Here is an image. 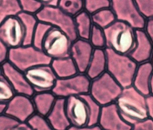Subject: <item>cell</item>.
I'll return each mask as SVG.
<instances>
[{
	"label": "cell",
	"instance_id": "8",
	"mask_svg": "<svg viewBox=\"0 0 153 130\" xmlns=\"http://www.w3.org/2000/svg\"><path fill=\"white\" fill-rule=\"evenodd\" d=\"M91 79L85 73L78 72L73 76L57 79L52 92L57 98H67L71 96H81L89 93Z\"/></svg>",
	"mask_w": 153,
	"mask_h": 130
},
{
	"label": "cell",
	"instance_id": "13",
	"mask_svg": "<svg viewBox=\"0 0 153 130\" xmlns=\"http://www.w3.org/2000/svg\"><path fill=\"white\" fill-rule=\"evenodd\" d=\"M35 113L32 97L17 94L7 103V111L4 114L14 118L19 122H27Z\"/></svg>",
	"mask_w": 153,
	"mask_h": 130
},
{
	"label": "cell",
	"instance_id": "25",
	"mask_svg": "<svg viewBox=\"0 0 153 130\" xmlns=\"http://www.w3.org/2000/svg\"><path fill=\"white\" fill-rule=\"evenodd\" d=\"M94 26L105 29L117 21V18L111 7L105 8L92 14Z\"/></svg>",
	"mask_w": 153,
	"mask_h": 130
},
{
	"label": "cell",
	"instance_id": "44",
	"mask_svg": "<svg viewBox=\"0 0 153 130\" xmlns=\"http://www.w3.org/2000/svg\"><path fill=\"white\" fill-rule=\"evenodd\" d=\"M8 102H0V114H4L7 111Z\"/></svg>",
	"mask_w": 153,
	"mask_h": 130
},
{
	"label": "cell",
	"instance_id": "40",
	"mask_svg": "<svg viewBox=\"0 0 153 130\" xmlns=\"http://www.w3.org/2000/svg\"><path fill=\"white\" fill-rule=\"evenodd\" d=\"M147 102H148V118L153 121V96L149 95L147 97Z\"/></svg>",
	"mask_w": 153,
	"mask_h": 130
},
{
	"label": "cell",
	"instance_id": "43",
	"mask_svg": "<svg viewBox=\"0 0 153 130\" xmlns=\"http://www.w3.org/2000/svg\"><path fill=\"white\" fill-rule=\"evenodd\" d=\"M13 130H33L27 122H20Z\"/></svg>",
	"mask_w": 153,
	"mask_h": 130
},
{
	"label": "cell",
	"instance_id": "22",
	"mask_svg": "<svg viewBox=\"0 0 153 130\" xmlns=\"http://www.w3.org/2000/svg\"><path fill=\"white\" fill-rule=\"evenodd\" d=\"M50 65L58 79L68 78L79 72L76 64L70 57L52 59Z\"/></svg>",
	"mask_w": 153,
	"mask_h": 130
},
{
	"label": "cell",
	"instance_id": "36",
	"mask_svg": "<svg viewBox=\"0 0 153 130\" xmlns=\"http://www.w3.org/2000/svg\"><path fill=\"white\" fill-rule=\"evenodd\" d=\"M19 123L18 120L7 114H0V130H13Z\"/></svg>",
	"mask_w": 153,
	"mask_h": 130
},
{
	"label": "cell",
	"instance_id": "21",
	"mask_svg": "<svg viewBox=\"0 0 153 130\" xmlns=\"http://www.w3.org/2000/svg\"><path fill=\"white\" fill-rule=\"evenodd\" d=\"M34 108L37 114L46 117L54 106L57 96L52 91L35 93L32 96Z\"/></svg>",
	"mask_w": 153,
	"mask_h": 130
},
{
	"label": "cell",
	"instance_id": "35",
	"mask_svg": "<svg viewBox=\"0 0 153 130\" xmlns=\"http://www.w3.org/2000/svg\"><path fill=\"white\" fill-rule=\"evenodd\" d=\"M139 10L146 19L153 18V0H134Z\"/></svg>",
	"mask_w": 153,
	"mask_h": 130
},
{
	"label": "cell",
	"instance_id": "45",
	"mask_svg": "<svg viewBox=\"0 0 153 130\" xmlns=\"http://www.w3.org/2000/svg\"><path fill=\"white\" fill-rule=\"evenodd\" d=\"M150 95L153 96V76L152 77V80H151L150 83Z\"/></svg>",
	"mask_w": 153,
	"mask_h": 130
},
{
	"label": "cell",
	"instance_id": "1",
	"mask_svg": "<svg viewBox=\"0 0 153 130\" xmlns=\"http://www.w3.org/2000/svg\"><path fill=\"white\" fill-rule=\"evenodd\" d=\"M115 103L122 118L131 126L148 118L147 96L133 86L124 88Z\"/></svg>",
	"mask_w": 153,
	"mask_h": 130
},
{
	"label": "cell",
	"instance_id": "30",
	"mask_svg": "<svg viewBox=\"0 0 153 130\" xmlns=\"http://www.w3.org/2000/svg\"><path fill=\"white\" fill-rule=\"evenodd\" d=\"M17 95L16 91L7 79L0 75V102H9Z\"/></svg>",
	"mask_w": 153,
	"mask_h": 130
},
{
	"label": "cell",
	"instance_id": "9",
	"mask_svg": "<svg viewBox=\"0 0 153 130\" xmlns=\"http://www.w3.org/2000/svg\"><path fill=\"white\" fill-rule=\"evenodd\" d=\"M110 7L117 20L128 24L136 29H144L147 19L139 10L134 0H111Z\"/></svg>",
	"mask_w": 153,
	"mask_h": 130
},
{
	"label": "cell",
	"instance_id": "14",
	"mask_svg": "<svg viewBox=\"0 0 153 130\" xmlns=\"http://www.w3.org/2000/svg\"><path fill=\"white\" fill-rule=\"evenodd\" d=\"M1 73L13 86L17 94L32 97L35 92L26 79L24 71L12 65L9 61L1 64Z\"/></svg>",
	"mask_w": 153,
	"mask_h": 130
},
{
	"label": "cell",
	"instance_id": "12",
	"mask_svg": "<svg viewBox=\"0 0 153 130\" xmlns=\"http://www.w3.org/2000/svg\"><path fill=\"white\" fill-rule=\"evenodd\" d=\"M65 111L74 127H85L89 124V112L87 102L82 96H71L65 98Z\"/></svg>",
	"mask_w": 153,
	"mask_h": 130
},
{
	"label": "cell",
	"instance_id": "18",
	"mask_svg": "<svg viewBox=\"0 0 153 130\" xmlns=\"http://www.w3.org/2000/svg\"><path fill=\"white\" fill-rule=\"evenodd\" d=\"M53 130H68L71 127L65 111V99L57 98L54 106L47 116Z\"/></svg>",
	"mask_w": 153,
	"mask_h": 130
},
{
	"label": "cell",
	"instance_id": "42",
	"mask_svg": "<svg viewBox=\"0 0 153 130\" xmlns=\"http://www.w3.org/2000/svg\"><path fill=\"white\" fill-rule=\"evenodd\" d=\"M43 7H56L59 0H38Z\"/></svg>",
	"mask_w": 153,
	"mask_h": 130
},
{
	"label": "cell",
	"instance_id": "38",
	"mask_svg": "<svg viewBox=\"0 0 153 130\" xmlns=\"http://www.w3.org/2000/svg\"><path fill=\"white\" fill-rule=\"evenodd\" d=\"M10 50V48L7 45H5L4 43L0 41V63L1 64L8 61Z\"/></svg>",
	"mask_w": 153,
	"mask_h": 130
},
{
	"label": "cell",
	"instance_id": "34",
	"mask_svg": "<svg viewBox=\"0 0 153 130\" xmlns=\"http://www.w3.org/2000/svg\"><path fill=\"white\" fill-rule=\"evenodd\" d=\"M22 10L25 13L37 14L43 6L38 0H19Z\"/></svg>",
	"mask_w": 153,
	"mask_h": 130
},
{
	"label": "cell",
	"instance_id": "2",
	"mask_svg": "<svg viewBox=\"0 0 153 130\" xmlns=\"http://www.w3.org/2000/svg\"><path fill=\"white\" fill-rule=\"evenodd\" d=\"M104 30L106 37V48L120 54L130 55L136 45V29L117 20Z\"/></svg>",
	"mask_w": 153,
	"mask_h": 130
},
{
	"label": "cell",
	"instance_id": "10",
	"mask_svg": "<svg viewBox=\"0 0 153 130\" xmlns=\"http://www.w3.org/2000/svg\"><path fill=\"white\" fill-rule=\"evenodd\" d=\"M25 75L35 93L52 91L58 79L50 64L33 67Z\"/></svg>",
	"mask_w": 153,
	"mask_h": 130
},
{
	"label": "cell",
	"instance_id": "23",
	"mask_svg": "<svg viewBox=\"0 0 153 130\" xmlns=\"http://www.w3.org/2000/svg\"><path fill=\"white\" fill-rule=\"evenodd\" d=\"M74 20L78 38L88 40L92 29L94 26L92 15L85 10H83L76 17H74Z\"/></svg>",
	"mask_w": 153,
	"mask_h": 130
},
{
	"label": "cell",
	"instance_id": "20",
	"mask_svg": "<svg viewBox=\"0 0 153 130\" xmlns=\"http://www.w3.org/2000/svg\"><path fill=\"white\" fill-rule=\"evenodd\" d=\"M107 53L105 49H95L85 74L92 79L97 78L107 71Z\"/></svg>",
	"mask_w": 153,
	"mask_h": 130
},
{
	"label": "cell",
	"instance_id": "37",
	"mask_svg": "<svg viewBox=\"0 0 153 130\" xmlns=\"http://www.w3.org/2000/svg\"><path fill=\"white\" fill-rule=\"evenodd\" d=\"M131 130H153V121L147 118L132 126Z\"/></svg>",
	"mask_w": 153,
	"mask_h": 130
},
{
	"label": "cell",
	"instance_id": "29",
	"mask_svg": "<svg viewBox=\"0 0 153 130\" xmlns=\"http://www.w3.org/2000/svg\"><path fill=\"white\" fill-rule=\"evenodd\" d=\"M88 40L95 49L106 48V37L105 30L98 26H93Z\"/></svg>",
	"mask_w": 153,
	"mask_h": 130
},
{
	"label": "cell",
	"instance_id": "26",
	"mask_svg": "<svg viewBox=\"0 0 153 130\" xmlns=\"http://www.w3.org/2000/svg\"><path fill=\"white\" fill-rule=\"evenodd\" d=\"M19 0H0V21L11 16H19L21 14Z\"/></svg>",
	"mask_w": 153,
	"mask_h": 130
},
{
	"label": "cell",
	"instance_id": "24",
	"mask_svg": "<svg viewBox=\"0 0 153 130\" xmlns=\"http://www.w3.org/2000/svg\"><path fill=\"white\" fill-rule=\"evenodd\" d=\"M19 17L23 23L25 32H26V37H25L23 45H32L33 33H34L36 27L39 22L38 17L36 14H29V13H25V12H22L19 15Z\"/></svg>",
	"mask_w": 153,
	"mask_h": 130
},
{
	"label": "cell",
	"instance_id": "15",
	"mask_svg": "<svg viewBox=\"0 0 153 130\" xmlns=\"http://www.w3.org/2000/svg\"><path fill=\"white\" fill-rule=\"evenodd\" d=\"M98 126L102 130H131L128 124L120 114L116 103L102 106Z\"/></svg>",
	"mask_w": 153,
	"mask_h": 130
},
{
	"label": "cell",
	"instance_id": "33",
	"mask_svg": "<svg viewBox=\"0 0 153 130\" xmlns=\"http://www.w3.org/2000/svg\"><path fill=\"white\" fill-rule=\"evenodd\" d=\"M85 10L91 15L111 7V0H84Z\"/></svg>",
	"mask_w": 153,
	"mask_h": 130
},
{
	"label": "cell",
	"instance_id": "16",
	"mask_svg": "<svg viewBox=\"0 0 153 130\" xmlns=\"http://www.w3.org/2000/svg\"><path fill=\"white\" fill-rule=\"evenodd\" d=\"M95 48L88 40L77 38L72 43L70 56L80 73H85Z\"/></svg>",
	"mask_w": 153,
	"mask_h": 130
},
{
	"label": "cell",
	"instance_id": "7",
	"mask_svg": "<svg viewBox=\"0 0 153 130\" xmlns=\"http://www.w3.org/2000/svg\"><path fill=\"white\" fill-rule=\"evenodd\" d=\"M73 40L66 33L57 28L51 27L42 45V50L51 59L70 56Z\"/></svg>",
	"mask_w": 153,
	"mask_h": 130
},
{
	"label": "cell",
	"instance_id": "17",
	"mask_svg": "<svg viewBox=\"0 0 153 130\" xmlns=\"http://www.w3.org/2000/svg\"><path fill=\"white\" fill-rule=\"evenodd\" d=\"M129 56L139 64L151 61L153 56V42L144 29H136V45Z\"/></svg>",
	"mask_w": 153,
	"mask_h": 130
},
{
	"label": "cell",
	"instance_id": "27",
	"mask_svg": "<svg viewBox=\"0 0 153 130\" xmlns=\"http://www.w3.org/2000/svg\"><path fill=\"white\" fill-rule=\"evenodd\" d=\"M57 7L74 18L85 10L84 0H59Z\"/></svg>",
	"mask_w": 153,
	"mask_h": 130
},
{
	"label": "cell",
	"instance_id": "3",
	"mask_svg": "<svg viewBox=\"0 0 153 130\" xmlns=\"http://www.w3.org/2000/svg\"><path fill=\"white\" fill-rule=\"evenodd\" d=\"M107 72L111 75L123 88L132 86L137 64L129 55L120 54L106 48Z\"/></svg>",
	"mask_w": 153,
	"mask_h": 130
},
{
	"label": "cell",
	"instance_id": "4",
	"mask_svg": "<svg viewBox=\"0 0 153 130\" xmlns=\"http://www.w3.org/2000/svg\"><path fill=\"white\" fill-rule=\"evenodd\" d=\"M124 88L110 75L105 72L91 80L89 95L102 106L115 103Z\"/></svg>",
	"mask_w": 153,
	"mask_h": 130
},
{
	"label": "cell",
	"instance_id": "11",
	"mask_svg": "<svg viewBox=\"0 0 153 130\" xmlns=\"http://www.w3.org/2000/svg\"><path fill=\"white\" fill-rule=\"evenodd\" d=\"M25 37V28L19 16L9 17L0 21V41L10 48L23 45Z\"/></svg>",
	"mask_w": 153,
	"mask_h": 130
},
{
	"label": "cell",
	"instance_id": "28",
	"mask_svg": "<svg viewBox=\"0 0 153 130\" xmlns=\"http://www.w3.org/2000/svg\"><path fill=\"white\" fill-rule=\"evenodd\" d=\"M81 96L85 98V100L87 102V105H88L89 117H90L88 126H96V125H97L100 114H101L102 106L99 104L89 94L81 95Z\"/></svg>",
	"mask_w": 153,
	"mask_h": 130
},
{
	"label": "cell",
	"instance_id": "46",
	"mask_svg": "<svg viewBox=\"0 0 153 130\" xmlns=\"http://www.w3.org/2000/svg\"><path fill=\"white\" fill-rule=\"evenodd\" d=\"M151 62H152V65H153V56H152V59H151Z\"/></svg>",
	"mask_w": 153,
	"mask_h": 130
},
{
	"label": "cell",
	"instance_id": "39",
	"mask_svg": "<svg viewBox=\"0 0 153 130\" xmlns=\"http://www.w3.org/2000/svg\"><path fill=\"white\" fill-rule=\"evenodd\" d=\"M144 30L146 31V33H148V35L149 36V37L151 38V40H152L153 42V18L147 19Z\"/></svg>",
	"mask_w": 153,
	"mask_h": 130
},
{
	"label": "cell",
	"instance_id": "41",
	"mask_svg": "<svg viewBox=\"0 0 153 130\" xmlns=\"http://www.w3.org/2000/svg\"><path fill=\"white\" fill-rule=\"evenodd\" d=\"M68 130H102L98 125L96 126H87L85 127H74L71 126Z\"/></svg>",
	"mask_w": 153,
	"mask_h": 130
},
{
	"label": "cell",
	"instance_id": "19",
	"mask_svg": "<svg viewBox=\"0 0 153 130\" xmlns=\"http://www.w3.org/2000/svg\"><path fill=\"white\" fill-rule=\"evenodd\" d=\"M153 76V65L148 61L140 64L134 76L132 86L145 96L150 95V83Z\"/></svg>",
	"mask_w": 153,
	"mask_h": 130
},
{
	"label": "cell",
	"instance_id": "31",
	"mask_svg": "<svg viewBox=\"0 0 153 130\" xmlns=\"http://www.w3.org/2000/svg\"><path fill=\"white\" fill-rule=\"evenodd\" d=\"M51 27L52 26H50V25L39 21L33 36L32 45L34 47L38 48L39 49H42V45L43 40L45 39L46 33H48V31L50 30V29Z\"/></svg>",
	"mask_w": 153,
	"mask_h": 130
},
{
	"label": "cell",
	"instance_id": "6",
	"mask_svg": "<svg viewBox=\"0 0 153 130\" xmlns=\"http://www.w3.org/2000/svg\"><path fill=\"white\" fill-rule=\"evenodd\" d=\"M36 15L40 21L63 31L73 41L78 38L74 18L65 13L57 6L43 7Z\"/></svg>",
	"mask_w": 153,
	"mask_h": 130
},
{
	"label": "cell",
	"instance_id": "5",
	"mask_svg": "<svg viewBox=\"0 0 153 130\" xmlns=\"http://www.w3.org/2000/svg\"><path fill=\"white\" fill-rule=\"evenodd\" d=\"M8 61L25 72L33 67L51 64L52 59L47 57L42 50L30 45L10 48Z\"/></svg>",
	"mask_w": 153,
	"mask_h": 130
},
{
	"label": "cell",
	"instance_id": "32",
	"mask_svg": "<svg viewBox=\"0 0 153 130\" xmlns=\"http://www.w3.org/2000/svg\"><path fill=\"white\" fill-rule=\"evenodd\" d=\"M33 130H53L46 117L37 113L33 114L27 121Z\"/></svg>",
	"mask_w": 153,
	"mask_h": 130
}]
</instances>
